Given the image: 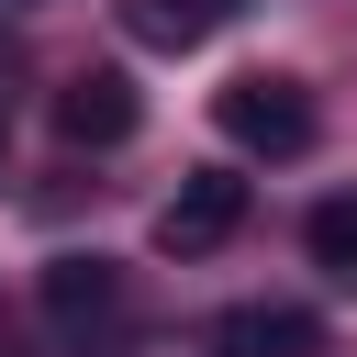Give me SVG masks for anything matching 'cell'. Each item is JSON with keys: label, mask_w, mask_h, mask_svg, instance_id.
<instances>
[{"label": "cell", "mask_w": 357, "mask_h": 357, "mask_svg": "<svg viewBox=\"0 0 357 357\" xmlns=\"http://www.w3.org/2000/svg\"><path fill=\"white\" fill-rule=\"evenodd\" d=\"M212 123H223V145H245V156H301V145L324 134V123H312V89L279 78V67L223 78V89H212Z\"/></svg>", "instance_id": "1"}, {"label": "cell", "mask_w": 357, "mask_h": 357, "mask_svg": "<svg viewBox=\"0 0 357 357\" xmlns=\"http://www.w3.org/2000/svg\"><path fill=\"white\" fill-rule=\"evenodd\" d=\"M45 324L89 357H123L134 346V301H123V268L112 257H45Z\"/></svg>", "instance_id": "2"}, {"label": "cell", "mask_w": 357, "mask_h": 357, "mask_svg": "<svg viewBox=\"0 0 357 357\" xmlns=\"http://www.w3.org/2000/svg\"><path fill=\"white\" fill-rule=\"evenodd\" d=\"M234 223H245V178H234V167H190V178L167 190V212H156V245H167V257H212Z\"/></svg>", "instance_id": "3"}, {"label": "cell", "mask_w": 357, "mask_h": 357, "mask_svg": "<svg viewBox=\"0 0 357 357\" xmlns=\"http://www.w3.org/2000/svg\"><path fill=\"white\" fill-rule=\"evenodd\" d=\"M134 123H145V100H134V78H123V67H78V78L56 89V134H67V145H89V156H100V145H123Z\"/></svg>", "instance_id": "4"}, {"label": "cell", "mask_w": 357, "mask_h": 357, "mask_svg": "<svg viewBox=\"0 0 357 357\" xmlns=\"http://www.w3.org/2000/svg\"><path fill=\"white\" fill-rule=\"evenodd\" d=\"M312 346H324V324L301 301H234V312H212V357H312Z\"/></svg>", "instance_id": "5"}, {"label": "cell", "mask_w": 357, "mask_h": 357, "mask_svg": "<svg viewBox=\"0 0 357 357\" xmlns=\"http://www.w3.org/2000/svg\"><path fill=\"white\" fill-rule=\"evenodd\" d=\"M223 11H234V0H123V33L156 45V56H190V45L223 33Z\"/></svg>", "instance_id": "6"}, {"label": "cell", "mask_w": 357, "mask_h": 357, "mask_svg": "<svg viewBox=\"0 0 357 357\" xmlns=\"http://www.w3.org/2000/svg\"><path fill=\"white\" fill-rule=\"evenodd\" d=\"M312 268L357 279V201H324V212H312Z\"/></svg>", "instance_id": "7"}, {"label": "cell", "mask_w": 357, "mask_h": 357, "mask_svg": "<svg viewBox=\"0 0 357 357\" xmlns=\"http://www.w3.org/2000/svg\"><path fill=\"white\" fill-rule=\"evenodd\" d=\"M0 156H11V134H0Z\"/></svg>", "instance_id": "8"}, {"label": "cell", "mask_w": 357, "mask_h": 357, "mask_svg": "<svg viewBox=\"0 0 357 357\" xmlns=\"http://www.w3.org/2000/svg\"><path fill=\"white\" fill-rule=\"evenodd\" d=\"M0 357H11V346H0Z\"/></svg>", "instance_id": "9"}]
</instances>
